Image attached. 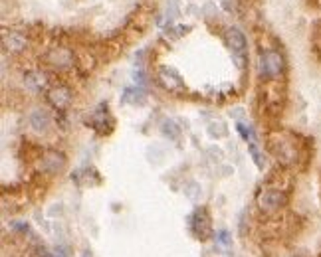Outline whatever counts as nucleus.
Wrapping results in <instances>:
<instances>
[{
  "mask_svg": "<svg viewBox=\"0 0 321 257\" xmlns=\"http://www.w3.org/2000/svg\"><path fill=\"white\" fill-rule=\"evenodd\" d=\"M256 200H258L260 210L270 214V212H276V210H280V208L288 204V192L278 188V186H266L258 192Z\"/></svg>",
  "mask_w": 321,
  "mask_h": 257,
  "instance_id": "nucleus-1",
  "label": "nucleus"
},
{
  "mask_svg": "<svg viewBox=\"0 0 321 257\" xmlns=\"http://www.w3.org/2000/svg\"><path fill=\"white\" fill-rule=\"evenodd\" d=\"M286 61L284 55L276 50H268L260 55V75L266 79H276L284 73Z\"/></svg>",
  "mask_w": 321,
  "mask_h": 257,
  "instance_id": "nucleus-2",
  "label": "nucleus"
},
{
  "mask_svg": "<svg viewBox=\"0 0 321 257\" xmlns=\"http://www.w3.org/2000/svg\"><path fill=\"white\" fill-rule=\"evenodd\" d=\"M190 232L194 234L196 240L204 242L212 236V224H210V216L204 208L196 210L192 216H190Z\"/></svg>",
  "mask_w": 321,
  "mask_h": 257,
  "instance_id": "nucleus-3",
  "label": "nucleus"
},
{
  "mask_svg": "<svg viewBox=\"0 0 321 257\" xmlns=\"http://www.w3.org/2000/svg\"><path fill=\"white\" fill-rule=\"evenodd\" d=\"M226 42H228L232 53L238 59V67H242L244 65V53H246V38H244V34L240 30H236V28H228L226 30Z\"/></svg>",
  "mask_w": 321,
  "mask_h": 257,
  "instance_id": "nucleus-4",
  "label": "nucleus"
},
{
  "mask_svg": "<svg viewBox=\"0 0 321 257\" xmlns=\"http://www.w3.org/2000/svg\"><path fill=\"white\" fill-rule=\"evenodd\" d=\"M48 101L52 103L56 109H66L70 103H72V91L66 87V85H58V87H54L50 89V93H48Z\"/></svg>",
  "mask_w": 321,
  "mask_h": 257,
  "instance_id": "nucleus-5",
  "label": "nucleus"
},
{
  "mask_svg": "<svg viewBox=\"0 0 321 257\" xmlns=\"http://www.w3.org/2000/svg\"><path fill=\"white\" fill-rule=\"evenodd\" d=\"M64 166H66V156L62 153H58V151L48 153L44 156V160H42V170L50 172V174H56V172L64 170Z\"/></svg>",
  "mask_w": 321,
  "mask_h": 257,
  "instance_id": "nucleus-6",
  "label": "nucleus"
},
{
  "mask_svg": "<svg viewBox=\"0 0 321 257\" xmlns=\"http://www.w3.org/2000/svg\"><path fill=\"white\" fill-rule=\"evenodd\" d=\"M159 79L168 91H182V87H184L182 79H180L172 69H168V67H162V69H160Z\"/></svg>",
  "mask_w": 321,
  "mask_h": 257,
  "instance_id": "nucleus-7",
  "label": "nucleus"
},
{
  "mask_svg": "<svg viewBox=\"0 0 321 257\" xmlns=\"http://www.w3.org/2000/svg\"><path fill=\"white\" fill-rule=\"evenodd\" d=\"M30 127H32L36 133H46L48 127H50V115H48L44 109H36V111L30 115Z\"/></svg>",
  "mask_w": 321,
  "mask_h": 257,
  "instance_id": "nucleus-8",
  "label": "nucleus"
},
{
  "mask_svg": "<svg viewBox=\"0 0 321 257\" xmlns=\"http://www.w3.org/2000/svg\"><path fill=\"white\" fill-rule=\"evenodd\" d=\"M26 85L34 91H42L46 85H48V79H46V73L42 71H32L26 75Z\"/></svg>",
  "mask_w": 321,
  "mask_h": 257,
  "instance_id": "nucleus-9",
  "label": "nucleus"
},
{
  "mask_svg": "<svg viewBox=\"0 0 321 257\" xmlns=\"http://www.w3.org/2000/svg\"><path fill=\"white\" fill-rule=\"evenodd\" d=\"M48 59H50L54 67H68L72 63V53L68 50H54L48 55Z\"/></svg>",
  "mask_w": 321,
  "mask_h": 257,
  "instance_id": "nucleus-10",
  "label": "nucleus"
},
{
  "mask_svg": "<svg viewBox=\"0 0 321 257\" xmlns=\"http://www.w3.org/2000/svg\"><path fill=\"white\" fill-rule=\"evenodd\" d=\"M4 46L12 51H22L26 48V40L20 34H10V36H4Z\"/></svg>",
  "mask_w": 321,
  "mask_h": 257,
  "instance_id": "nucleus-11",
  "label": "nucleus"
},
{
  "mask_svg": "<svg viewBox=\"0 0 321 257\" xmlns=\"http://www.w3.org/2000/svg\"><path fill=\"white\" fill-rule=\"evenodd\" d=\"M56 257H66V254H64V250H58V252H56Z\"/></svg>",
  "mask_w": 321,
  "mask_h": 257,
  "instance_id": "nucleus-12",
  "label": "nucleus"
},
{
  "mask_svg": "<svg viewBox=\"0 0 321 257\" xmlns=\"http://www.w3.org/2000/svg\"><path fill=\"white\" fill-rule=\"evenodd\" d=\"M82 257H92V256H90V254H88V252H86V254H84V256H82Z\"/></svg>",
  "mask_w": 321,
  "mask_h": 257,
  "instance_id": "nucleus-13",
  "label": "nucleus"
}]
</instances>
